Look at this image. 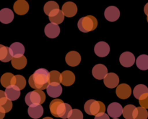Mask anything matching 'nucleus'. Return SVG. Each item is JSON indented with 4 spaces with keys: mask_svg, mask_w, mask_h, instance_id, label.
Instances as JSON below:
<instances>
[{
    "mask_svg": "<svg viewBox=\"0 0 148 119\" xmlns=\"http://www.w3.org/2000/svg\"><path fill=\"white\" fill-rule=\"evenodd\" d=\"M29 85L34 89L42 90L47 88L49 83V72L45 68H39L32 74L28 80Z\"/></svg>",
    "mask_w": 148,
    "mask_h": 119,
    "instance_id": "f257e3e1",
    "label": "nucleus"
},
{
    "mask_svg": "<svg viewBox=\"0 0 148 119\" xmlns=\"http://www.w3.org/2000/svg\"><path fill=\"white\" fill-rule=\"evenodd\" d=\"M49 109L52 116L62 119L68 118L72 110L70 104L64 103L60 99L52 100L49 104Z\"/></svg>",
    "mask_w": 148,
    "mask_h": 119,
    "instance_id": "f03ea898",
    "label": "nucleus"
},
{
    "mask_svg": "<svg viewBox=\"0 0 148 119\" xmlns=\"http://www.w3.org/2000/svg\"><path fill=\"white\" fill-rule=\"evenodd\" d=\"M98 26V20L94 16L88 15L81 17L77 23V27L80 31L88 33L95 30Z\"/></svg>",
    "mask_w": 148,
    "mask_h": 119,
    "instance_id": "7ed1b4c3",
    "label": "nucleus"
},
{
    "mask_svg": "<svg viewBox=\"0 0 148 119\" xmlns=\"http://www.w3.org/2000/svg\"><path fill=\"white\" fill-rule=\"evenodd\" d=\"M84 109L87 114L90 116H96L99 113H105L106 106L102 102L95 100H89L85 102Z\"/></svg>",
    "mask_w": 148,
    "mask_h": 119,
    "instance_id": "20e7f679",
    "label": "nucleus"
},
{
    "mask_svg": "<svg viewBox=\"0 0 148 119\" xmlns=\"http://www.w3.org/2000/svg\"><path fill=\"white\" fill-rule=\"evenodd\" d=\"M46 100V95L43 91L39 89H35L34 91H30L26 94L25 101L29 107L36 104H41Z\"/></svg>",
    "mask_w": 148,
    "mask_h": 119,
    "instance_id": "39448f33",
    "label": "nucleus"
},
{
    "mask_svg": "<svg viewBox=\"0 0 148 119\" xmlns=\"http://www.w3.org/2000/svg\"><path fill=\"white\" fill-rule=\"evenodd\" d=\"M9 51L12 58L21 57L25 53V46L20 42H14L10 45Z\"/></svg>",
    "mask_w": 148,
    "mask_h": 119,
    "instance_id": "423d86ee",
    "label": "nucleus"
},
{
    "mask_svg": "<svg viewBox=\"0 0 148 119\" xmlns=\"http://www.w3.org/2000/svg\"><path fill=\"white\" fill-rule=\"evenodd\" d=\"M94 52L97 56L100 57H106L110 52V46L106 42H99L95 45Z\"/></svg>",
    "mask_w": 148,
    "mask_h": 119,
    "instance_id": "0eeeda50",
    "label": "nucleus"
},
{
    "mask_svg": "<svg viewBox=\"0 0 148 119\" xmlns=\"http://www.w3.org/2000/svg\"><path fill=\"white\" fill-rule=\"evenodd\" d=\"M123 107L121 104L118 102H112L108 105L107 113L108 116L113 118H117L122 115Z\"/></svg>",
    "mask_w": 148,
    "mask_h": 119,
    "instance_id": "6e6552de",
    "label": "nucleus"
},
{
    "mask_svg": "<svg viewBox=\"0 0 148 119\" xmlns=\"http://www.w3.org/2000/svg\"><path fill=\"white\" fill-rule=\"evenodd\" d=\"M135 57L130 52H123L119 57L120 63L125 68H130L132 66L135 62Z\"/></svg>",
    "mask_w": 148,
    "mask_h": 119,
    "instance_id": "1a4fd4ad",
    "label": "nucleus"
},
{
    "mask_svg": "<svg viewBox=\"0 0 148 119\" xmlns=\"http://www.w3.org/2000/svg\"><path fill=\"white\" fill-rule=\"evenodd\" d=\"M106 19L110 22H115L119 18L120 11L115 6H110L106 9L104 12Z\"/></svg>",
    "mask_w": 148,
    "mask_h": 119,
    "instance_id": "9d476101",
    "label": "nucleus"
},
{
    "mask_svg": "<svg viewBox=\"0 0 148 119\" xmlns=\"http://www.w3.org/2000/svg\"><path fill=\"white\" fill-rule=\"evenodd\" d=\"M65 60L69 66L76 67L80 63L81 56L76 51H71L66 54L65 57Z\"/></svg>",
    "mask_w": 148,
    "mask_h": 119,
    "instance_id": "9b49d317",
    "label": "nucleus"
},
{
    "mask_svg": "<svg viewBox=\"0 0 148 119\" xmlns=\"http://www.w3.org/2000/svg\"><path fill=\"white\" fill-rule=\"evenodd\" d=\"M116 94L119 98L121 100H126L131 96L132 89L128 84H121L117 86L116 89Z\"/></svg>",
    "mask_w": 148,
    "mask_h": 119,
    "instance_id": "f8f14e48",
    "label": "nucleus"
},
{
    "mask_svg": "<svg viewBox=\"0 0 148 119\" xmlns=\"http://www.w3.org/2000/svg\"><path fill=\"white\" fill-rule=\"evenodd\" d=\"M62 11L64 15L67 17H72L77 12V7L72 1H67L63 4Z\"/></svg>",
    "mask_w": 148,
    "mask_h": 119,
    "instance_id": "ddd939ff",
    "label": "nucleus"
},
{
    "mask_svg": "<svg viewBox=\"0 0 148 119\" xmlns=\"http://www.w3.org/2000/svg\"><path fill=\"white\" fill-rule=\"evenodd\" d=\"M92 74L95 78L98 80L104 79L108 74V69L103 64H97L92 70Z\"/></svg>",
    "mask_w": 148,
    "mask_h": 119,
    "instance_id": "4468645a",
    "label": "nucleus"
},
{
    "mask_svg": "<svg viewBox=\"0 0 148 119\" xmlns=\"http://www.w3.org/2000/svg\"><path fill=\"white\" fill-rule=\"evenodd\" d=\"M62 90L63 89H62V86L58 83H50L46 88L48 95L53 98H56V97H59L62 94Z\"/></svg>",
    "mask_w": 148,
    "mask_h": 119,
    "instance_id": "2eb2a0df",
    "label": "nucleus"
},
{
    "mask_svg": "<svg viewBox=\"0 0 148 119\" xmlns=\"http://www.w3.org/2000/svg\"><path fill=\"white\" fill-rule=\"evenodd\" d=\"M104 84L106 87L110 89H114L118 86L119 84V78L114 73H108L103 79Z\"/></svg>",
    "mask_w": 148,
    "mask_h": 119,
    "instance_id": "dca6fc26",
    "label": "nucleus"
},
{
    "mask_svg": "<svg viewBox=\"0 0 148 119\" xmlns=\"http://www.w3.org/2000/svg\"><path fill=\"white\" fill-rule=\"evenodd\" d=\"M13 8L16 14L19 15H24L28 12L29 4L25 0H17L14 2Z\"/></svg>",
    "mask_w": 148,
    "mask_h": 119,
    "instance_id": "f3484780",
    "label": "nucleus"
},
{
    "mask_svg": "<svg viewBox=\"0 0 148 119\" xmlns=\"http://www.w3.org/2000/svg\"><path fill=\"white\" fill-rule=\"evenodd\" d=\"M44 33L46 36L50 39H55L60 33V28L58 25L54 23H49L44 28Z\"/></svg>",
    "mask_w": 148,
    "mask_h": 119,
    "instance_id": "a211bd4d",
    "label": "nucleus"
},
{
    "mask_svg": "<svg viewBox=\"0 0 148 119\" xmlns=\"http://www.w3.org/2000/svg\"><path fill=\"white\" fill-rule=\"evenodd\" d=\"M4 93H5V97L10 101L17 100L20 96V89L14 85H11L7 87Z\"/></svg>",
    "mask_w": 148,
    "mask_h": 119,
    "instance_id": "6ab92c4d",
    "label": "nucleus"
},
{
    "mask_svg": "<svg viewBox=\"0 0 148 119\" xmlns=\"http://www.w3.org/2000/svg\"><path fill=\"white\" fill-rule=\"evenodd\" d=\"M75 81V75L70 71H64L61 73V83L65 86H72Z\"/></svg>",
    "mask_w": 148,
    "mask_h": 119,
    "instance_id": "aec40b11",
    "label": "nucleus"
},
{
    "mask_svg": "<svg viewBox=\"0 0 148 119\" xmlns=\"http://www.w3.org/2000/svg\"><path fill=\"white\" fill-rule=\"evenodd\" d=\"M49 18L51 23L59 25L61 24L64 21V15L62 10H59V9H56V10H54L52 12H51L50 14L49 15Z\"/></svg>",
    "mask_w": 148,
    "mask_h": 119,
    "instance_id": "412c9836",
    "label": "nucleus"
},
{
    "mask_svg": "<svg viewBox=\"0 0 148 119\" xmlns=\"http://www.w3.org/2000/svg\"><path fill=\"white\" fill-rule=\"evenodd\" d=\"M14 19V13L9 8H4L0 10V22L4 24L10 23Z\"/></svg>",
    "mask_w": 148,
    "mask_h": 119,
    "instance_id": "4be33fe9",
    "label": "nucleus"
},
{
    "mask_svg": "<svg viewBox=\"0 0 148 119\" xmlns=\"http://www.w3.org/2000/svg\"><path fill=\"white\" fill-rule=\"evenodd\" d=\"M43 114V107L41 104L32 105L28 107V115L33 119H38L41 117Z\"/></svg>",
    "mask_w": 148,
    "mask_h": 119,
    "instance_id": "5701e85b",
    "label": "nucleus"
},
{
    "mask_svg": "<svg viewBox=\"0 0 148 119\" xmlns=\"http://www.w3.org/2000/svg\"><path fill=\"white\" fill-rule=\"evenodd\" d=\"M137 109L133 104H127L123 108L122 115L125 119H134L137 115Z\"/></svg>",
    "mask_w": 148,
    "mask_h": 119,
    "instance_id": "b1692460",
    "label": "nucleus"
},
{
    "mask_svg": "<svg viewBox=\"0 0 148 119\" xmlns=\"http://www.w3.org/2000/svg\"><path fill=\"white\" fill-rule=\"evenodd\" d=\"M11 63L14 68L17 70H21L23 69L27 65V59L24 55L21 57L12 58L11 60Z\"/></svg>",
    "mask_w": 148,
    "mask_h": 119,
    "instance_id": "393cba45",
    "label": "nucleus"
},
{
    "mask_svg": "<svg viewBox=\"0 0 148 119\" xmlns=\"http://www.w3.org/2000/svg\"><path fill=\"white\" fill-rule=\"evenodd\" d=\"M136 65L142 71L148 70V55H141L136 59Z\"/></svg>",
    "mask_w": 148,
    "mask_h": 119,
    "instance_id": "a878e982",
    "label": "nucleus"
},
{
    "mask_svg": "<svg viewBox=\"0 0 148 119\" xmlns=\"http://www.w3.org/2000/svg\"><path fill=\"white\" fill-rule=\"evenodd\" d=\"M11 55L9 51V47L0 44V61L3 62H7L12 60Z\"/></svg>",
    "mask_w": 148,
    "mask_h": 119,
    "instance_id": "bb28decb",
    "label": "nucleus"
},
{
    "mask_svg": "<svg viewBox=\"0 0 148 119\" xmlns=\"http://www.w3.org/2000/svg\"><path fill=\"white\" fill-rule=\"evenodd\" d=\"M12 108V101L7 99V97H3L0 100V111L4 113H9Z\"/></svg>",
    "mask_w": 148,
    "mask_h": 119,
    "instance_id": "cd10ccee",
    "label": "nucleus"
},
{
    "mask_svg": "<svg viewBox=\"0 0 148 119\" xmlns=\"http://www.w3.org/2000/svg\"><path fill=\"white\" fill-rule=\"evenodd\" d=\"M145 94H148V88L144 84H139L136 86L133 90V94L137 100H140V97Z\"/></svg>",
    "mask_w": 148,
    "mask_h": 119,
    "instance_id": "c85d7f7f",
    "label": "nucleus"
},
{
    "mask_svg": "<svg viewBox=\"0 0 148 119\" xmlns=\"http://www.w3.org/2000/svg\"><path fill=\"white\" fill-rule=\"evenodd\" d=\"M12 85L16 86L20 89V90H23L26 86V80L23 75H16L13 78Z\"/></svg>",
    "mask_w": 148,
    "mask_h": 119,
    "instance_id": "c756f323",
    "label": "nucleus"
},
{
    "mask_svg": "<svg viewBox=\"0 0 148 119\" xmlns=\"http://www.w3.org/2000/svg\"><path fill=\"white\" fill-rule=\"evenodd\" d=\"M14 76V75L11 73H6L3 74L1 77V79H0L1 86L5 87V88L11 86Z\"/></svg>",
    "mask_w": 148,
    "mask_h": 119,
    "instance_id": "7c9ffc66",
    "label": "nucleus"
},
{
    "mask_svg": "<svg viewBox=\"0 0 148 119\" xmlns=\"http://www.w3.org/2000/svg\"><path fill=\"white\" fill-rule=\"evenodd\" d=\"M56 9H59V4L54 1H49L45 4L44 7H43V11H44L45 14L49 16L51 12H52L54 10H56Z\"/></svg>",
    "mask_w": 148,
    "mask_h": 119,
    "instance_id": "2f4dec72",
    "label": "nucleus"
},
{
    "mask_svg": "<svg viewBox=\"0 0 148 119\" xmlns=\"http://www.w3.org/2000/svg\"><path fill=\"white\" fill-rule=\"evenodd\" d=\"M49 83H61V73L57 71L49 72Z\"/></svg>",
    "mask_w": 148,
    "mask_h": 119,
    "instance_id": "473e14b6",
    "label": "nucleus"
},
{
    "mask_svg": "<svg viewBox=\"0 0 148 119\" xmlns=\"http://www.w3.org/2000/svg\"><path fill=\"white\" fill-rule=\"evenodd\" d=\"M137 115H136V117L134 119H147L148 112L146 109L142 107H137Z\"/></svg>",
    "mask_w": 148,
    "mask_h": 119,
    "instance_id": "72a5a7b5",
    "label": "nucleus"
},
{
    "mask_svg": "<svg viewBox=\"0 0 148 119\" xmlns=\"http://www.w3.org/2000/svg\"><path fill=\"white\" fill-rule=\"evenodd\" d=\"M67 119H83V114L78 109H72Z\"/></svg>",
    "mask_w": 148,
    "mask_h": 119,
    "instance_id": "f704fd0d",
    "label": "nucleus"
},
{
    "mask_svg": "<svg viewBox=\"0 0 148 119\" xmlns=\"http://www.w3.org/2000/svg\"><path fill=\"white\" fill-rule=\"evenodd\" d=\"M139 100H140L139 103H140V106L147 110L148 108V94H145L144 95L140 97Z\"/></svg>",
    "mask_w": 148,
    "mask_h": 119,
    "instance_id": "c9c22d12",
    "label": "nucleus"
},
{
    "mask_svg": "<svg viewBox=\"0 0 148 119\" xmlns=\"http://www.w3.org/2000/svg\"><path fill=\"white\" fill-rule=\"evenodd\" d=\"M94 119H110L109 116L107 113H99V114L96 115L95 116V118Z\"/></svg>",
    "mask_w": 148,
    "mask_h": 119,
    "instance_id": "e433bc0d",
    "label": "nucleus"
},
{
    "mask_svg": "<svg viewBox=\"0 0 148 119\" xmlns=\"http://www.w3.org/2000/svg\"><path fill=\"white\" fill-rule=\"evenodd\" d=\"M144 12H145V13L146 14V15H148V2L145 4V6Z\"/></svg>",
    "mask_w": 148,
    "mask_h": 119,
    "instance_id": "4c0bfd02",
    "label": "nucleus"
},
{
    "mask_svg": "<svg viewBox=\"0 0 148 119\" xmlns=\"http://www.w3.org/2000/svg\"><path fill=\"white\" fill-rule=\"evenodd\" d=\"M3 97H5V93L2 90H0V100L3 98Z\"/></svg>",
    "mask_w": 148,
    "mask_h": 119,
    "instance_id": "58836bf2",
    "label": "nucleus"
},
{
    "mask_svg": "<svg viewBox=\"0 0 148 119\" xmlns=\"http://www.w3.org/2000/svg\"><path fill=\"white\" fill-rule=\"evenodd\" d=\"M4 116H5V114L0 111V119H3L4 118Z\"/></svg>",
    "mask_w": 148,
    "mask_h": 119,
    "instance_id": "ea45409f",
    "label": "nucleus"
},
{
    "mask_svg": "<svg viewBox=\"0 0 148 119\" xmlns=\"http://www.w3.org/2000/svg\"><path fill=\"white\" fill-rule=\"evenodd\" d=\"M43 119H53V118H51V117H45L44 118H43Z\"/></svg>",
    "mask_w": 148,
    "mask_h": 119,
    "instance_id": "a19ab883",
    "label": "nucleus"
},
{
    "mask_svg": "<svg viewBox=\"0 0 148 119\" xmlns=\"http://www.w3.org/2000/svg\"><path fill=\"white\" fill-rule=\"evenodd\" d=\"M147 22H148V17H147Z\"/></svg>",
    "mask_w": 148,
    "mask_h": 119,
    "instance_id": "79ce46f5",
    "label": "nucleus"
},
{
    "mask_svg": "<svg viewBox=\"0 0 148 119\" xmlns=\"http://www.w3.org/2000/svg\"><path fill=\"white\" fill-rule=\"evenodd\" d=\"M113 119H119V118H113Z\"/></svg>",
    "mask_w": 148,
    "mask_h": 119,
    "instance_id": "37998d69",
    "label": "nucleus"
}]
</instances>
